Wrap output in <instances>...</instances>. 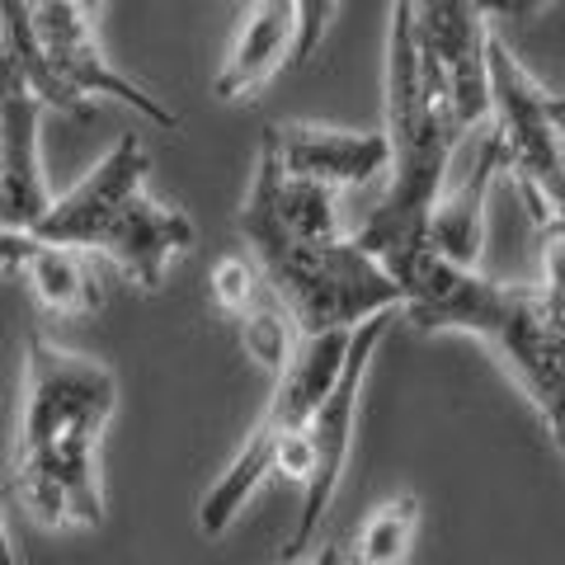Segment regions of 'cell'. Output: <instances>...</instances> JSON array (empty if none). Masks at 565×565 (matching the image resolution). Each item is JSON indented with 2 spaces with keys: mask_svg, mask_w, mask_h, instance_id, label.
<instances>
[{
  "mask_svg": "<svg viewBox=\"0 0 565 565\" xmlns=\"http://www.w3.org/2000/svg\"><path fill=\"white\" fill-rule=\"evenodd\" d=\"M114 411L118 377L109 363L47 340L43 330L29 334L14 444V494L29 519L76 533L104 523L99 438Z\"/></svg>",
  "mask_w": 565,
  "mask_h": 565,
  "instance_id": "1",
  "label": "cell"
},
{
  "mask_svg": "<svg viewBox=\"0 0 565 565\" xmlns=\"http://www.w3.org/2000/svg\"><path fill=\"white\" fill-rule=\"evenodd\" d=\"M386 147H392V180L386 193L373 203V212L353 226V241L363 245L386 269L401 259L419 255L429 245V222L452 180V156L467 141L462 118L452 114L444 85L424 66L419 43H415V6L386 10Z\"/></svg>",
  "mask_w": 565,
  "mask_h": 565,
  "instance_id": "2",
  "label": "cell"
},
{
  "mask_svg": "<svg viewBox=\"0 0 565 565\" xmlns=\"http://www.w3.org/2000/svg\"><path fill=\"white\" fill-rule=\"evenodd\" d=\"M269 282L274 302L292 316L302 340L353 334L377 316L401 311V288L353 236L340 241H255L245 245Z\"/></svg>",
  "mask_w": 565,
  "mask_h": 565,
  "instance_id": "3",
  "label": "cell"
},
{
  "mask_svg": "<svg viewBox=\"0 0 565 565\" xmlns=\"http://www.w3.org/2000/svg\"><path fill=\"white\" fill-rule=\"evenodd\" d=\"M349 340L353 334H316V340L297 344L288 373L274 377V396L264 405V415L255 419L250 438H245L241 452L232 457V467H226L199 500V527L207 537H222L226 527L241 519L245 500L274 476L278 448L302 434L311 415L326 405V396L334 392V382L344 373Z\"/></svg>",
  "mask_w": 565,
  "mask_h": 565,
  "instance_id": "4",
  "label": "cell"
},
{
  "mask_svg": "<svg viewBox=\"0 0 565 565\" xmlns=\"http://www.w3.org/2000/svg\"><path fill=\"white\" fill-rule=\"evenodd\" d=\"M500 170L519 184L533 222L565 212V99L519 62L500 33H490V128Z\"/></svg>",
  "mask_w": 565,
  "mask_h": 565,
  "instance_id": "5",
  "label": "cell"
},
{
  "mask_svg": "<svg viewBox=\"0 0 565 565\" xmlns=\"http://www.w3.org/2000/svg\"><path fill=\"white\" fill-rule=\"evenodd\" d=\"M392 321H396V316H377V321H367V326L353 330L344 373H340V382H334V392L326 396V405L307 424L311 481L302 490V509H297V523H292V533H288V546H282V561H288V565H302L307 552H316L321 519L330 514L334 494H340V486H344V467H349V452H353V419H359V396H363L367 367H373V353L386 340Z\"/></svg>",
  "mask_w": 565,
  "mask_h": 565,
  "instance_id": "6",
  "label": "cell"
},
{
  "mask_svg": "<svg viewBox=\"0 0 565 565\" xmlns=\"http://www.w3.org/2000/svg\"><path fill=\"white\" fill-rule=\"evenodd\" d=\"M519 392L533 401L542 429L565 452V326L546 311L537 282H504V302L481 340Z\"/></svg>",
  "mask_w": 565,
  "mask_h": 565,
  "instance_id": "7",
  "label": "cell"
},
{
  "mask_svg": "<svg viewBox=\"0 0 565 565\" xmlns=\"http://www.w3.org/2000/svg\"><path fill=\"white\" fill-rule=\"evenodd\" d=\"M490 20L467 0L415 6V43L462 128H490Z\"/></svg>",
  "mask_w": 565,
  "mask_h": 565,
  "instance_id": "8",
  "label": "cell"
},
{
  "mask_svg": "<svg viewBox=\"0 0 565 565\" xmlns=\"http://www.w3.org/2000/svg\"><path fill=\"white\" fill-rule=\"evenodd\" d=\"M33 33H39L43 57L52 62V71H57L85 104L114 99V104H128L132 114H141L166 132L180 128V114L166 109L151 90H141L132 76H122V71L104 57L90 10H85L81 0H39V6H33Z\"/></svg>",
  "mask_w": 565,
  "mask_h": 565,
  "instance_id": "9",
  "label": "cell"
},
{
  "mask_svg": "<svg viewBox=\"0 0 565 565\" xmlns=\"http://www.w3.org/2000/svg\"><path fill=\"white\" fill-rule=\"evenodd\" d=\"M147 170H151V156H147L141 132H122L95 161V170H85L81 180L52 203V212L39 222L33 241L62 245V250H90L99 226L109 222L128 199L147 193Z\"/></svg>",
  "mask_w": 565,
  "mask_h": 565,
  "instance_id": "10",
  "label": "cell"
},
{
  "mask_svg": "<svg viewBox=\"0 0 565 565\" xmlns=\"http://www.w3.org/2000/svg\"><path fill=\"white\" fill-rule=\"evenodd\" d=\"M43 104L24 81L0 90V232H39L52 212L43 174Z\"/></svg>",
  "mask_w": 565,
  "mask_h": 565,
  "instance_id": "11",
  "label": "cell"
},
{
  "mask_svg": "<svg viewBox=\"0 0 565 565\" xmlns=\"http://www.w3.org/2000/svg\"><path fill=\"white\" fill-rule=\"evenodd\" d=\"M274 147L282 174L321 189H359L392 170V147L382 132H353V128H326V122H274L259 132Z\"/></svg>",
  "mask_w": 565,
  "mask_h": 565,
  "instance_id": "12",
  "label": "cell"
},
{
  "mask_svg": "<svg viewBox=\"0 0 565 565\" xmlns=\"http://www.w3.org/2000/svg\"><path fill=\"white\" fill-rule=\"evenodd\" d=\"M193 217L184 207H170L161 199H151V193H137L128 199L109 222L95 232L90 250L114 259L118 274H128L141 292H156L170 274V264L193 250Z\"/></svg>",
  "mask_w": 565,
  "mask_h": 565,
  "instance_id": "13",
  "label": "cell"
},
{
  "mask_svg": "<svg viewBox=\"0 0 565 565\" xmlns=\"http://www.w3.org/2000/svg\"><path fill=\"white\" fill-rule=\"evenodd\" d=\"M297 66V0H259L241 14V29L212 76L217 99H255L278 71Z\"/></svg>",
  "mask_w": 565,
  "mask_h": 565,
  "instance_id": "14",
  "label": "cell"
},
{
  "mask_svg": "<svg viewBox=\"0 0 565 565\" xmlns=\"http://www.w3.org/2000/svg\"><path fill=\"white\" fill-rule=\"evenodd\" d=\"M494 174H500V151H494V141L481 132L471 170L462 174V180H448L444 203H438L434 222H429V250H438L452 264H462V269H481L486 199H490Z\"/></svg>",
  "mask_w": 565,
  "mask_h": 565,
  "instance_id": "15",
  "label": "cell"
},
{
  "mask_svg": "<svg viewBox=\"0 0 565 565\" xmlns=\"http://www.w3.org/2000/svg\"><path fill=\"white\" fill-rule=\"evenodd\" d=\"M0 14H6V39H10V57L20 81L39 95L43 109H57V114H76V118H90L95 104H85L71 85L52 71V62L43 57V43L33 33V6L29 0H0Z\"/></svg>",
  "mask_w": 565,
  "mask_h": 565,
  "instance_id": "16",
  "label": "cell"
},
{
  "mask_svg": "<svg viewBox=\"0 0 565 565\" xmlns=\"http://www.w3.org/2000/svg\"><path fill=\"white\" fill-rule=\"evenodd\" d=\"M24 278L33 297H39V307L52 311V316H90L99 311L104 292L90 274V264H85L81 250H62V245H39L33 259L24 264Z\"/></svg>",
  "mask_w": 565,
  "mask_h": 565,
  "instance_id": "17",
  "label": "cell"
},
{
  "mask_svg": "<svg viewBox=\"0 0 565 565\" xmlns=\"http://www.w3.org/2000/svg\"><path fill=\"white\" fill-rule=\"evenodd\" d=\"M419 533V500L392 494L359 523V537L349 546V565H405Z\"/></svg>",
  "mask_w": 565,
  "mask_h": 565,
  "instance_id": "18",
  "label": "cell"
},
{
  "mask_svg": "<svg viewBox=\"0 0 565 565\" xmlns=\"http://www.w3.org/2000/svg\"><path fill=\"white\" fill-rule=\"evenodd\" d=\"M241 344L264 367V373L282 377L288 373V363H292V353H297V344H302V330L292 326V316L282 307H250L241 316Z\"/></svg>",
  "mask_w": 565,
  "mask_h": 565,
  "instance_id": "19",
  "label": "cell"
},
{
  "mask_svg": "<svg viewBox=\"0 0 565 565\" xmlns=\"http://www.w3.org/2000/svg\"><path fill=\"white\" fill-rule=\"evenodd\" d=\"M259 264L245 259V255H222L217 264H212V302H217L222 311L232 316H245L255 307L259 297Z\"/></svg>",
  "mask_w": 565,
  "mask_h": 565,
  "instance_id": "20",
  "label": "cell"
},
{
  "mask_svg": "<svg viewBox=\"0 0 565 565\" xmlns=\"http://www.w3.org/2000/svg\"><path fill=\"white\" fill-rule=\"evenodd\" d=\"M334 14H340L334 0H297V66L316 52V43H321V33Z\"/></svg>",
  "mask_w": 565,
  "mask_h": 565,
  "instance_id": "21",
  "label": "cell"
},
{
  "mask_svg": "<svg viewBox=\"0 0 565 565\" xmlns=\"http://www.w3.org/2000/svg\"><path fill=\"white\" fill-rule=\"evenodd\" d=\"M33 250H39V241H33L29 232H0V274L24 269V264L33 259Z\"/></svg>",
  "mask_w": 565,
  "mask_h": 565,
  "instance_id": "22",
  "label": "cell"
},
{
  "mask_svg": "<svg viewBox=\"0 0 565 565\" xmlns=\"http://www.w3.org/2000/svg\"><path fill=\"white\" fill-rule=\"evenodd\" d=\"M302 565H349V546L344 542H321Z\"/></svg>",
  "mask_w": 565,
  "mask_h": 565,
  "instance_id": "23",
  "label": "cell"
},
{
  "mask_svg": "<svg viewBox=\"0 0 565 565\" xmlns=\"http://www.w3.org/2000/svg\"><path fill=\"white\" fill-rule=\"evenodd\" d=\"M0 565H24L20 546H14V533H10V523H6V509H0Z\"/></svg>",
  "mask_w": 565,
  "mask_h": 565,
  "instance_id": "24",
  "label": "cell"
},
{
  "mask_svg": "<svg viewBox=\"0 0 565 565\" xmlns=\"http://www.w3.org/2000/svg\"><path fill=\"white\" fill-rule=\"evenodd\" d=\"M537 236H542V245H546V241H561V245H565V212H561V217H552V222H542Z\"/></svg>",
  "mask_w": 565,
  "mask_h": 565,
  "instance_id": "25",
  "label": "cell"
}]
</instances>
